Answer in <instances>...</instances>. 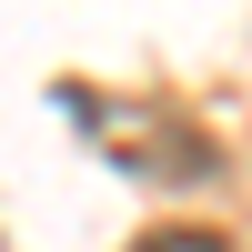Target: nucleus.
<instances>
[{
    "label": "nucleus",
    "mask_w": 252,
    "mask_h": 252,
    "mask_svg": "<svg viewBox=\"0 0 252 252\" xmlns=\"http://www.w3.org/2000/svg\"><path fill=\"white\" fill-rule=\"evenodd\" d=\"M131 252H232L222 232H192V222H161V232H141Z\"/></svg>",
    "instance_id": "nucleus-1"
}]
</instances>
